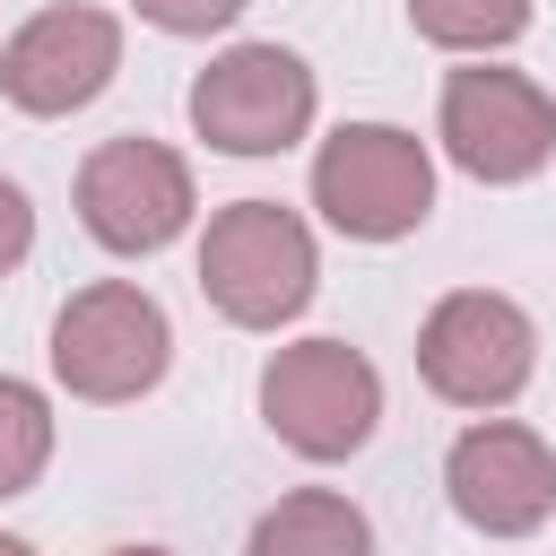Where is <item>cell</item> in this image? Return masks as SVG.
Instances as JSON below:
<instances>
[{
  "label": "cell",
  "instance_id": "obj_7",
  "mask_svg": "<svg viewBox=\"0 0 556 556\" xmlns=\"http://www.w3.org/2000/svg\"><path fill=\"white\" fill-rule=\"evenodd\" d=\"M443 148L478 182H530L556 156V96L521 70H452L443 78Z\"/></svg>",
  "mask_w": 556,
  "mask_h": 556
},
{
  "label": "cell",
  "instance_id": "obj_15",
  "mask_svg": "<svg viewBox=\"0 0 556 556\" xmlns=\"http://www.w3.org/2000/svg\"><path fill=\"white\" fill-rule=\"evenodd\" d=\"M35 252V208H26V191L0 174V269H17Z\"/></svg>",
  "mask_w": 556,
  "mask_h": 556
},
{
  "label": "cell",
  "instance_id": "obj_2",
  "mask_svg": "<svg viewBox=\"0 0 556 556\" xmlns=\"http://www.w3.org/2000/svg\"><path fill=\"white\" fill-rule=\"evenodd\" d=\"M165 365H174V321L130 278H96L52 313V374H61L70 400L122 408V400L156 391Z\"/></svg>",
  "mask_w": 556,
  "mask_h": 556
},
{
  "label": "cell",
  "instance_id": "obj_9",
  "mask_svg": "<svg viewBox=\"0 0 556 556\" xmlns=\"http://www.w3.org/2000/svg\"><path fill=\"white\" fill-rule=\"evenodd\" d=\"M113 70H122V26L104 9H78V0L26 17L0 43V96L17 113H35V122H61V113L96 104L113 87Z\"/></svg>",
  "mask_w": 556,
  "mask_h": 556
},
{
  "label": "cell",
  "instance_id": "obj_13",
  "mask_svg": "<svg viewBox=\"0 0 556 556\" xmlns=\"http://www.w3.org/2000/svg\"><path fill=\"white\" fill-rule=\"evenodd\" d=\"M43 460H52V408H43L35 382L0 374V504L26 495L43 478Z\"/></svg>",
  "mask_w": 556,
  "mask_h": 556
},
{
  "label": "cell",
  "instance_id": "obj_12",
  "mask_svg": "<svg viewBox=\"0 0 556 556\" xmlns=\"http://www.w3.org/2000/svg\"><path fill=\"white\" fill-rule=\"evenodd\" d=\"M408 26L443 52H504L530 26V0H408Z\"/></svg>",
  "mask_w": 556,
  "mask_h": 556
},
{
  "label": "cell",
  "instance_id": "obj_6",
  "mask_svg": "<svg viewBox=\"0 0 556 556\" xmlns=\"http://www.w3.org/2000/svg\"><path fill=\"white\" fill-rule=\"evenodd\" d=\"M191 130L226 156H278L313 130V70L287 43H235L191 78Z\"/></svg>",
  "mask_w": 556,
  "mask_h": 556
},
{
  "label": "cell",
  "instance_id": "obj_8",
  "mask_svg": "<svg viewBox=\"0 0 556 556\" xmlns=\"http://www.w3.org/2000/svg\"><path fill=\"white\" fill-rule=\"evenodd\" d=\"M191 165L165 148V139H104L87 165H78V226L139 261V252H165L182 226H191Z\"/></svg>",
  "mask_w": 556,
  "mask_h": 556
},
{
  "label": "cell",
  "instance_id": "obj_14",
  "mask_svg": "<svg viewBox=\"0 0 556 556\" xmlns=\"http://www.w3.org/2000/svg\"><path fill=\"white\" fill-rule=\"evenodd\" d=\"M139 17L165 26V35H217V26L243 17V0H139Z\"/></svg>",
  "mask_w": 556,
  "mask_h": 556
},
{
  "label": "cell",
  "instance_id": "obj_11",
  "mask_svg": "<svg viewBox=\"0 0 556 556\" xmlns=\"http://www.w3.org/2000/svg\"><path fill=\"white\" fill-rule=\"evenodd\" d=\"M243 556H374V521L330 486H295L252 521Z\"/></svg>",
  "mask_w": 556,
  "mask_h": 556
},
{
  "label": "cell",
  "instance_id": "obj_16",
  "mask_svg": "<svg viewBox=\"0 0 556 556\" xmlns=\"http://www.w3.org/2000/svg\"><path fill=\"white\" fill-rule=\"evenodd\" d=\"M0 556H35V547H26V539H9V530H0Z\"/></svg>",
  "mask_w": 556,
  "mask_h": 556
},
{
  "label": "cell",
  "instance_id": "obj_5",
  "mask_svg": "<svg viewBox=\"0 0 556 556\" xmlns=\"http://www.w3.org/2000/svg\"><path fill=\"white\" fill-rule=\"evenodd\" d=\"M530 365H539L530 313H521L513 295H486V287L443 295V304L426 313V330H417V374H426V391L452 400V408H504V400H521Z\"/></svg>",
  "mask_w": 556,
  "mask_h": 556
},
{
  "label": "cell",
  "instance_id": "obj_1",
  "mask_svg": "<svg viewBox=\"0 0 556 556\" xmlns=\"http://www.w3.org/2000/svg\"><path fill=\"white\" fill-rule=\"evenodd\" d=\"M313 278H321L313 235H304V217L278 208V200H235V208H217L208 235H200V295H208L235 330H278V321H295V313L313 304Z\"/></svg>",
  "mask_w": 556,
  "mask_h": 556
},
{
  "label": "cell",
  "instance_id": "obj_3",
  "mask_svg": "<svg viewBox=\"0 0 556 556\" xmlns=\"http://www.w3.org/2000/svg\"><path fill=\"white\" fill-rule=\"evenodd\" d=\"M313 208L348 243H400L434 208V156L391 122H339L313 156Z\"/></svg>",
  "mask_w": 556,
  "mask_h": 556
},
{
  "label": "cell",
  "instance_id": "obj_4",
  "mask_svg": "<svg viewBox=\"0 0 556 556\" xmlns=\"http://www.w3.org/2000/svg\"><path fill=\"white\" fill-rule=\"evenodd\" d=\"M261 417L287 452L304 460H348L374 443L382 417V374L348 339H295L261 365Z\"/></svg>",
  "mask_w": 556,
  "mask_h": 556
},
{
  "label": "cell",
  "instance_id": "obj_10",
  "mask_svg": "<svg viewBox=\"0 0 556 556\" xmlns=\"http://www.w3.org/2000/svg\"><path fill=\"white\" fill-rule=\"evenodd\" d=\"M443 495H452V513H460L469 530H486V539H530V530L556 513V452H547L530 426L486 417V426H469V434L452 443Z\"/></svg>",
  "mask_w": 556,
  "mask_h": 556
},
{
  "label": "cell",
  "instance_id": "obj_17",
  "mask_svg": "<svg viewBox=\"0 0 556 556\" xmlns=\"http://www.w3.org/2000/svg\"><path fill=\"white\" fill-rule=\"evenodd\" d=\"M113 556H174V547H113Z\"/></svg>",
  "mask_w": 556,
  "mask_h": 556
}]
</instances>
